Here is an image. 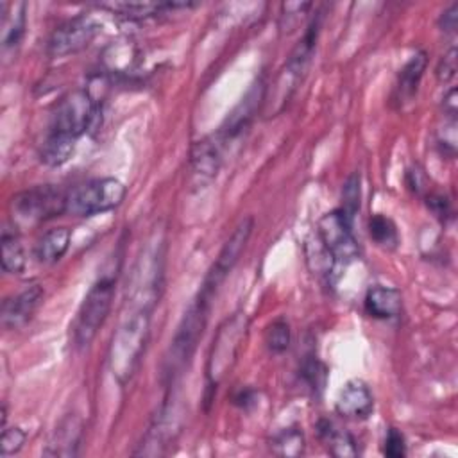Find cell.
Masks as SVG:
<instances>
[{
  "mask_svg": "<svg viewBox=\"0 0 458 458\" xmlns=\"http://www.w3.org/2000/svg\"><path fill=\"white\" fill-rule=\"evenodd\" d=\"M73 148H75V140L63 134L48 132L39 148V159L47 166H61L70 159V156L73 154Z\"/></svg>",
  "mask_w": 458,
  "mask_h": 458,
  "instance_id": "22",
  "label": "cell"
},
{
  "mask_svg": "<svg viewBox=\"0 0 458 458\" xmlns=\"http://www.w3.org/2000/svg\"><path fill=\"white\" fill-rule=\"evenodd\" d=\"M25 440H27V435L21 428H18V426L4 428L2 429V440H0V454L4 458L16 454L23 447Z\"/></svg>",
  "mask_w": 458,
  "mask_h": 458,
  "instance_id": "28",
  "label": "cell"
},
{
  "mask_svg": "<svg viewBox=\"0 0 458 458\" xmlns=\"http://www.w3.org/2000/svg\"><path fill=\"white\" fill-rule=\"evenodd\" d=\"M360 197H361V190H360V175L352 174L344 188H342V208L340 211L349 218V222L352 224L356 213L360 211Z\"/></svg>",
  "mask_w": 458,
  "mask_h": 458,
  "instance_id": "27",
  "label": "cell"
},
{
  "mask_svg": "<svg viewBox=\"0 0 458 458\" xmlns=\"http://www.w3.org/2000/svg\"><path fill=\"white\" fill-rule=\"evenodd\" d=\"M317 429H318L320 440L324 442V445L327 447V451L333 456L351 458V456H358L360 454L356 438L349 431H345L340 426H336L335 422H331L327 419H322V420H318Z\"/></svg>",
  "mask_w": 458,
  "mask_h": 458,
  "instance_id": "18",
  "label": "cell"
},
{
  "mask_svg": "<svg viewBox=\"0 0 458 458\" xmlns=\"http://www.w3.org/2000/svg\"><path fill=\"white\" fill-rule=\"evenodd\" d=\"M252 227H254L252 216H245L243 220H240V224L234 227V231L231 233V236L224 243L222 250L218 252L215 263L208 270L199 293H204V295H208L211 299L215 297L218 286L224 283L227 274L234 268V265L238 263L240 256L243 254V250L247 247V242H249V238L252 234Z\"/></svg>",
  "mask_w": 458,
  "mask_h": 458,
  "instance_id": "10",
  "label": "cell"
},
{
  "mask_svg": "<svg viewBox=\"0 0 458 458\" xmlns=\"http://www.w3.org/2000/svg\"><path fill=\"white\" fill-rule=\"evenodd\" d=\"M25 4L2 2L0 4V41L4 50L16 48L25 34Z\"/></svg>",
  "mask_w": 458,
  "mask_h": 458,
  "instance_id": "16",
  "label": "cell"
},
{
  "mask_svg": "<svg viewBox=\"0 0 458 458\" xmlns=\"http://www.w3.org/2000/svg\"><path fill=\"white\" fill-rule=\"evenodd\" d=\"M247 329H249V320L243 313L231 315L218 327L216 336L213 338V345L209 349L208 367H206L209 388H216L218 383L225 377V374L234 365L240 347L245 340Z\"/></svg>",
  "mask_w": 458,
  "mask_h": 458,
  "instance_id": "6",
  "label": "cell"
},
{
  "mask_svg": "<svg viewBox=\"0 0 458 458\" xmlns=\"http://www.w3.org/2000/svg\"><path fill=\"white\" fill-rule=\"evenodd\" d=\"M163 236L156 234L154 240L145 245L132 267L131 281L127 284V302L131 310L152 311L156 306L163 281Z\"/></svg>",
  "mask_w": 458,
  "mask_h": 458,
  "instance_id": "3",
  "label": "cell"
},
{
  "mask_svg": "<svg viewBox=\"0 0 458 458\" xmlns=\"http://www.w3.org/2000/svg\"><path fill=\"white\" fill-rule=\"evenodd\" d=\"M335 408L342 417L363 420L374 410V395L365 381L351 379L340 390Z\"/></svg>",
  "mask_w": 458,
  "mask_h": 458,
  "instance_id": "13",
  "label": "cell"
},
{
  "mask_svg": "<svg viewBox=\"0 0 458 458\" xmlns=\"http://www.w3.org/2000/svg\"><path fill=\"white\" fill-rule=\"evenodd\" d=\"M100 7L107 9L113 14L127 18V20H141V18L156 16L168 9L174 11L179 7H190V4H184V2H107V4H100Z\"/></svg>",
  "mask_w": 458,
  "mask_h": 458,
  "instance_id": "19",
  "label": "cell"
},
{
  "mask_svg": "<svg viewBox=\"0 0 458 458\" xmlns=\"http://www.w3.org/2000/svg\"><path fill=\"white\" fill-rule=\"evenodd\" d=\"M428 206L433 209V213L440 218L451 215V206H449V200L442 195H429L428 197Z\"/></svg>",
  "mask_w": 458,
  "mask_h": 458,
  "instance_id": "35",
  "label": "cell"
},
{
  "mask_svg": "<svg viewBox=\"0 0 458 458\" xmlns=\"http://www.w3.org/2000/svg\"><path fill=\"white\" fill-rule=\"evenodd\" d=\"M116 272L102 274L86 293L73 324V342L79 349L88 347L104 326L114 299Z\"/></svg>",
  "mask_w": 458,
  "mask_h": 458,
  "instance_id": "4",
  "label": "cell"
},
{
  "mask_svg": "<svg viewBox=\"0 0 458 458\" xmlns=\"http://www.w3.org/2000/svg\"><path fill=\"white\" fill-rule=\"evenodd\" d=\"M428 64V57L424 52H417L413 54L408 63L403 66L399 79H397V100L399 102H408L413 98V95L417 93L419 82L422 79V73L426 70Z\"/></svg>",
  "mask_w": 458,
  "mask_h": 458,
  "instance_id": "21",
  "label": "cell"
},
{
  "mask_svg": "<svg viewBox=\"0 0 458 458\" xmlns=\"http://www.w3.org/2000/svg\"><path fill=\"white\" fill-rule=\"evenodd\" d=\"M98 23L86 14L73 16L55 27L47 41V54L50 57H64L86 48L97 36Z\"/></svg>",
  "mask_w": 458,
  "mask_h": 458,
  "instance_id": "11",
  "label": "cell"
},
{
  "mask_svg": "<svg viewBox=\"0 0 458 458\" xmlns=\"http://www.w3.org/2000/svg\"><path fill=\"white\" fill-rule=\"evenodd\" d=\"M70 229L68 227H54L48 229L38 242L34 247V256L39 263H55L59 261L68 247H70Z\"/></svg>",
  "mask_w": 458,
  "mask_h": 458,
  "instance_id": "20",
  "label": "cell"
},
{
  "mask_svg": "<svg viewBox=\"0 0 458 458\" xmlns=\"http://www.w3.org/2000/svg\"><path fill=\"white\" fill-rule=\"evenodd\" d=\"M437 141L442 154L454 157L456 154V118L454 116H444V127L438 129Z\"/></svg>",
  "mask_w": 458,
  "mask_h": 458,
  "instance_id": "29",
  "label": "cell"
},
{
  "mask_svg": "<svg viewBox=\"0 0 458 458\" xmlns=\"http://www.w3.org/2000/svg\"><path fill=\"white\" fill-rule=\"evenodd\" d=\"M13 215L25 224H38L66 213V191L45 184L20 191L13 197Z\"/></svg>",
  "mask_w": 458,
  "mask_h": 458,
  "instance_id": "7",
  "label": "cell"
},
{
  "mask_svg": "<svg viewBox=\"0 0 458 458\" xmlns=\"http://www.w3.org/2000/svg\"><path fill=\"white\" fill-rule=\"evenodd\" d=\"M456 75V47H451L438 61L437 77L440 82H449Z\"/></svg>",
  "mask_w": 458,
  "mask_h": 458,
  "instance_id": "33",
  "label": "cell"
},
{
  "mask_svg": "<svg viewBox=\"0 0 458 458\" xmlns=\"http://www.w3.org/2000/svg\"><path fill=\"white\" fill-rule=\"evenodd\" d=\"M438 25H440L442 30H445V32H454V30H456V25H458V5H456V4H451V5L440 14Z\"/></svg>",
  "mask_w": 458,
  "mask_h": 458,
  "instance_id": "34",
  "label": "cell"
},
{
  "mask_svg": "<svg viewBox=\"0 0 458 458\" xmlns=\"http://www.w3.org/2000/svg\"><path fill=\"white\" fill-rule=\"evenodd\" d=\"M2 268L7 274H20L25 268V250L14 231H2Z\"/></svg>",
  "mask_w": 458,
  "mask_h": 458,
  "instance_id": "23",
  "label": "cell"
},
{
  "mask_svg": "<svg viewBox=\"0 0 458 458\" xmlns=\"http://www.w3.org/2000/svg\"><path fill=\"white\" fill-rule=\"evenodd\" d=\"M290 324L284 318H276L265 333V342L270 352L281 354L290 347Z\"/></svg>",
  "mask_w": 458,
  "mask_h": 458,
  "instance_id": "26",
  "label": "cell"
},
{
  "mask_svg": "<svg viewBox=\"0 0 458 458\" xmlns=\"http://www.w3.org/2000/svg\"><path fill=\"white\" fill-rule=\"evenodd\" d=\"M383 454L390 458H403L406 454V440L397 428H388L383 442Z\"/></svg>",
  "mask_w": 458,
  "mask_h": 458,
  "instance_id": "31",
  "label": "cell"
},
{
  "mask_svg": "<svg viewBox=\"0 0 458 458\" xmlns=\"http://www.w3.org/2000/svg\"><path fill=\"white\" fill-rule=\"evenodd\" d=\"M41 299H43V288L38 283H30L25 288H21L18 293L7 297L2 302V313H0L2 326L5 329L23 327L36 313Z\"/></svg>",
  "mask_w": 458,
  "mask_h": 458,
  "instance_id": "12",
  "label": "cell"
},
{
  "mask_svg": "<svg viewBox=\"0 0 458 458\" xmlns=\"http://www.w3.org/2000/svg\"><path fill=\"white\" fill-rule=\"evenodd\" d=\"M302 377L313 390H320L326 381V369L318 360L310 358L302 365Z\"/></svg>",
  "mask_w": 458,
  "mask_h": 458,
  "instance_id": "32",
  "label": "cell"
},
{
  "mask_svg": "<svg viewBox=\"0 0 458 458\" xmlns=\"http://www.w3.org/2000/svg\"><path fill=\"white\" fill-rule=\"evenodd\" d=\"M311 7L310 2H297V4H283V14H281V30H292L301 18L306 14V11Z\"/></svg>",
  "mask_w": 458,
  "mask_h": 458,
  "instance_id": "30",
  "label": "cell"
},
{
  "mask_svg": "<svg viewBox=\"0 0 458 458\" xmlns=\"http://www.w3.org/2000/svg\"><path fill=\"white\" fill-rule=\"evenodd\" d=\"M211 297L199 293L195 301L190 304L186 313L182 315L177 331L170 342L168 354L165 358V376L174 381L179 377L191 360L199 340L202 338L204 327L208 324V317L211 311Z\"/></svg>",
  "mask_w": 458,
  "mask_h": 458,
  "instance_id": "2",
  "label": "cell"
},
{
  "mask_svg": "<svg viewBox=\"0 0 458 458\" xmlns=\"http://www.w3.org/2000/svg\"><path fill=\"white\" fill-rule=\"evenodd\" d=\"M150 313L147 310H129L116 327L107 352V363L113 376L123 385L140 365L145 352L150 327Z\"/></svg>",
  "mask_w": 458,
  "mask_h": 458,
  "instance_id": "1",
  "label": "cell"
},
{
  "mask_svg": "<svg viewBox=\"0 0 458 458\" xmlns=\"http://www.w3.org/2000/svg\"><path fill=\"white\" fill-rule=\"evenodd\" d=\"M224 148L225 147L216 140L215 134L197 141L191 148V172H193V175L200 177V181L213 179L216 175L218 168H220Z\"/></svg>",
  "mask_w": 458,
  "mask_h": 458,
  "instance_id": "15",
  "label": "cell"
},
{
  "mask_svg": "<svg viewBox=\"0 0 458 458\" xmlns=\"http://www.w3.org/2000/svg\"><path fill=\"white\" fill-rule=\"evenodd\" d=\"M304 447L306 440L299 428H284L270 440V449L279 456H301Z\"/></svg>",
  "mask_w": 458,
  "mask_h": 458,
  "instance_id": "25",
  "label": "cell"
},
{
  "mask_svg": "<svg viewBox=\"0 0 458 458\" xmlns=\"http://www.w3.org/2000/svg\"><path fill=\"white\" fill-rule=\"evenodd\" d=\"M317 240L335 263L347 265L360 254L358 242L352 234V224L338 209L322 215L317 222Z\"/></svg>",
  "mask_w": 458,
  "mask_h": 458,
  "instance_id": "9",
  "label": "cell"
},
{
  "mask_svg": "<svg viewBox=\"0 0 458 458\" xmlns=\"http://www.w3.org/2000/svg\"><path fill=\"white\" fill-rule=\"evenodd\" d=\"M365 311L374 318H395L401 313V292L392 286H372L365 293Z\"/></svg>",
  "mask_w": 458,
  "mask_h": 458,
  "instance_id": "17",
  "label": "cell"
},
{
  "mask_svg": "<svg viewBox=\"0 0 458 458\" xmlns=\"http://www.w3.org/2000/svg\"><path fill=\"white\" fill-rule=\"evenodd\" d=\"M95 104L86 89H73L64 95L55 111L52 113V122L48 132L63 134L72 140H79L93 123Z\"/></svg>",
  "mask_w": 458,
  "mask_h": 458,
  "instance_id": "8",
  "label": "cell"
},
{
  "mask_svg": "<svg viewBox=\"0 0 458 458\" xmlns=\"http://www.w3.org/2000/svg\"><path fill=\"white\" fill-rule=\"evenodd\" d=\"M369 234L374 240V243L385 250H392L399 243L395 224L381 213H376L369 218Z\"/></svg>",
  "mask_w": 458,
  "mask_h": 458,
  "instance_id": "24",
  "label": "cell"
},
{
  "mask_svg": "<svg viewBox=\"0 0 458 458\" xmlns=\"http://www.w3.org/2000/svg\"><path fill=\"white\" fill-rule=\"evenodd\" d=\"M81 442H82V422L75 415H68L57 424L43 453L47 456H59V458L77 456Z\"/></svg>",
  "mask_w": 458,
  "mask_h": 458,
  "instance_id": "14",
  "label": "cell"
},
{
  "mask_svg": "<svg viewBox=\"0 0 458 458\" xmlns=\"http://www.w3.org/2000/svg\"><path fill=\"white\" fill-rule=\"evenodd\" d=\"M127 188L116 177H98L66 190V213L75 216H93L118 208Z\"/></svg>",
  "mask_w": 458,
  "mask_h": 458,
  "instance_id": "5",
  "label": "cell"
}]
</instances>
